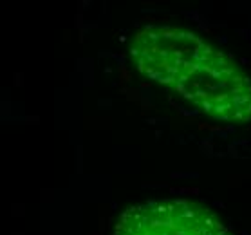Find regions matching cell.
Instances as JSON below:
<instances>
[{
	"instance_id": "obj_1",
	"label": "cell",
	"mask_w": 251,
	"mask_h": 235,
	"mask_svg": "<svg viewBox=\"0 0 251 235\" xmlns=\"http://www.w3.org/2000/svg\"><path fill=\"white\" fill-rule=\"evenodd\" d=\"M137 71L213 120H251V81L237 63L188 29L150 26L130 46Z\"/></svg>"
},
{
	"instance_id": "obj_2",
	"label": "cell",
	"mask_w": 251,
	"mask_h": 235,
	"mask_svg": "<svg viewBox=\"0 0 251 235\" xmlns=\"http://www.w3.org/2000/svg\"><path fill=\"white\" fill-rule=\"evenodd\" d=\"M114 235H233L210 210L192 201H147L130 207Z\"/></svg>"
}]
</instances>
